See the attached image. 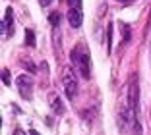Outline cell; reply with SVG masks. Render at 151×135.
Segmentation results:
<instances>
[{"instance_id":"obj_1","label":"cell","mask_w":151,"mask_h":135,"mask_svg":"<svg viewBox=\"0 0 151 135\" xmlns=\"http://www.w3.org/2000/svg\"><path fill=\"white\" fill-rule=\"evenodd\" d=\"M70 58H72V62L78 66L80 74L83 75L85 79H89V74H91V60H89V54L85 52L81 46H78V48L72 50V56Z\"/></svg>"},{"instance_id":"obj_2","label":"cell","mask_w":151,"mask_h":135,"mask_svg":"<svg viewBox=\"0 0 151 135\" xmlns=\"http://www.w3.org/2000/svg\"><path fill=\"white\" fill-rule=\"evenodd\" d=\"M62 83H64V91H66L68 99L74 100L76 95H78V77H76V74H74L72 68H66V70H64Z\"/></svg>"},{"instance_id":"obj_3","label":"cell","mask_w":151,"mask_h":135,"mask_svg":"<svg viewBox=\"0 0 151 135\" xmlns=\"http://www.w3.org/2000/svg\"><path fill=\"white\" fill-rule=\"evenodd\" d=\"M16 85H18V91L19 95L23 96L25 100H31L33 99V79L29 77V75H19L18 79H16Z\"/></svg>"},{"instance_id":"obj_4","label":"cell","mask_w":151,"mask_h":135,"mask_svg":"<svg viewBox=\"0 0 151 135\" xmlns=\"http://www.w3.org/2000/svg\"><path fill=\"white\" fill-rule=\"evenodd\" d=\"M12 33H14V14L12 8H8L4 12V19H2V35H4V39H8Z\"/></svg>"},{"instance_id":"obj_5","label":"cell","mask_w":151,"mask_h":135,"mask_svg":"<svg viewBox=\"0 0 151 135\" xmlns=\"http://www.w3.org/2000/svg\"><path fill=\"white\" fill-rule=\"evenodd\" d=\"M68 21H70L72 27H80L81 23H83V14H81V10H78V8L68 10Z\"/></svg>"},{"instance_id":"obj_6","label":"cell","mask_w":151,"mask_h":135,"mask_svg":"<svg viewBox=\"0 0 151 135\" xmlns=\"http://www.w3.org/2000/svg\"><path fill=\"white\" fill-rule=\"evenodd\" d=\"M49 102H50V106H52V110L54 112H58V114H62L64 112V104H62V100H60V96L58 95H50V99H49Z\"/></svg>"},{"instance_id":"obj_7","label":"cell","mask_w":151,"mask_h":135,"mask_svg":"<svg viewBox=\"0 0 151 135\" xmlns=\"http://www.w3.org/2000/svg\"><path fill=\"white\" fill-rule=\"evenodd\" d=\"M25 44L27 46H35V33H33L31 29L25 31Z\"/></svg>"},{"instance_id":"obj_8","label":"cell","mask_w":151,"mask_h":135,"mask_svg":"<svg viewBox=\"0 0 151 135\" xmlns=\"http://www.w3.org/2000/svg\"><path fill=\"white\" fill-rule=\"evenodd\" d=\"M107 50L109 52L112 50V23H109L107 27Z\"/></svg>"},{"instance_id":"obj_9","label":"cell","mask_w":151,"mask_h":135,"mask_svg":"<svg viewBox=\"0 0 151 135\" xmlns=\"http://www.w3.org/2000/svg\"><path fill=\"white\" fill-rule=\"evenodd\" d=\"M49 21H50V25H52V27H56L58 23H60V14H58V12H52L49 16Z\"/></svg>"},{"instance_id":"obj_10","label":"cell","mask_w":151,"mask_h":135,"mask_svg":"<svg viewBox=\"0 0 151 135\" xmlns=\"http://www.w3.org/2000/svg\"><path fill=\"white\" fill-rule=\"evenodd\" d=\"M2 81H4V85H12V81H10V71H8V68H4V70H2Z\"/></svg>"},{"instance_id":"obj_11","label":"cell","mask_w":151,"mask_h":135,"mask_svg":"<svg viewBox=\"0 0 151 135\" xmlns=\"http://www.w3.org/2000/svg\"><path fill=\"white\" fill-rule=\"evenodd\" d=\"M68 6H70V8L81 10V0H68Z\"/></svg>"},{"instance_id":"obj_12","label":"cell","mask_w":151,"mask_h":135,"mask_svg":"<svg viewBox=\"0 0 151 135\" xmlns=\"http://www.w3.org/2000/svg\"><path fill=\"white\" fill-rule=\"evenodd\" d=\"M39 2H41L43 6H49V4H50V0H39Z\"/></svg>"},{"instance_id":"obj_13","label":"cell","mask_w":151,"mask_h":135,"mask_svg":"<svg viewBox=\"0 0 151 135\" xmlns=\"http://www.w3.org/2000/svg\"><path fill=\"white\" fill-rule=\"evenodd\" d=\"M29 135H39V133H37V129H29Z\"/></svg>"},{"instance_id":"obj_14","label":"cell","mask_w":151,"mask_h":135,"mask_svg":"<svg viewBox=\"0 0 151 135\" xmlns=\"http://www.w3.org/2000/svg\"><path fill=\"white\" fill-rule=\"evenodd\" d=\"M16 135H23V131H22V129H18V131H16Z\"/></svg>"},{"instance_id":"obj_15","label":"cell","mask_w":151,"mask_h":135,"mask_svg":"<svg viewBox=\"0 0 151 135\" xmlns=\"http://www.w3.org/2000/svg\"><path fill=\"white\" fill-rule=\"evenodd\" d=\"M122 2H128V0H122Z\"/></svg>"}]
</instances>
